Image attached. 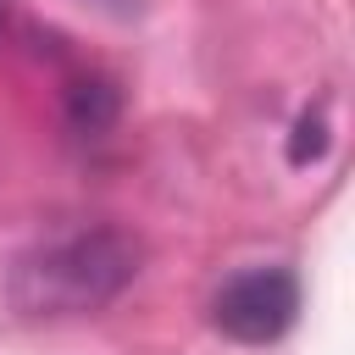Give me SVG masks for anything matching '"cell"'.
Returning a JSON list of instances; mask_svg holds the SVG:
<instances>
[{
    "mask_svg": "<svg viewBox=\"0 0 355 355\" xmlns=\"http://www.w3.org/2000/svg\"><path fill=\"white\" fill-rule=\"evenodd\" d=\"M139 272H144V244L128 227H78L17 255L6 277V300L17 316L33 322L89 316L105 311Z\"/></svg>",
    "mask_w": 355,
    "mask_h": 355,
    "instance_id": "obj_1",
    "label": "cell"
},
{
    "mask_svg": "<svg viewBox=\"0 0 355 355\" xmlns=\"http://www.w3.org/2000/svg\"><path fill=\"white\" fill-rule=\"evenodd\" d=\"M300 316V277L288 266H244L211 294V327L233 344H272Z\"/></svg>",
    "mask_w": 355,
    "mask_h": 355,
    "instance_id": "obj_2",
    "label": "cell"
},
{
    "mask_svg": "<svg viewBox=\"0 0 355 355\" xmlns=\"http://www.w3.org/2000/svg\"><path fill=\"white\" fill-rule=\"evenodd\" d=\"M72 111H78V122H89V128H105V122H111V111H116V100H111V89H105V83H78Z\"/></svg>",
    "mask_w": 355,
    "mask_h": 355,
    "instance_id": "obj_3",
    "label": "cell"
}]
</instances>
